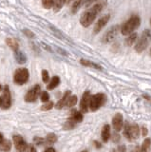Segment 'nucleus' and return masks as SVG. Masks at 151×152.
Here are the masks:
<instances>
[{
  "label": "nucleus",
  "mask_w": 151,
  "mask_h": 152,
  "mask_svg": "<svg viewBox=\"0 0 151 152\" xmlns=\"http://www.w3.org/2000/svg\"><path fill=\"white\" fill-rule=\"evenodd\" d=\"M106 4H107L106 1L95 3L90 9H88V11L85 12L81 15V17H80V23H81V25L84 28H88L93 23V21L95 20V18L97 17L98 14L103 11L104 8H105Z\"/></svg>",
  "instance_id": "f257e3e1"
},
{
  "label": "nucleus",
  "mask_w": 151,
  "mask_h": 152,
  "mask_svg": "<svg viewBox=\"0 0 151 152\" xmlns=\"http://www.w3.org/2000/svg\"><path fill=\"white\" fill-rule=\"evenodd\" d=\"M141 25V18L138 15H132L128 20L125 22L121 26L120 31L123 35H129L130 33L134 32Z\"/></svg>",
  "instance_id": "f03ea898"
},
{
  "label": "nucleus",
  "mask_w": 151,
  "mask_h": 152,
  "mask_svg": "<svg viewBox=\"0 0 151 152\" xmlns=\"http://www.w3.org/2000/svg\"><path fill=\"white\" fill-rule=\"evenodd\" d=\"M151 42V32L149 30H144L139 38V40L135 43V50L137 52H143L147 49V47L149 46Z\"/></svg>",
  "instance_id": "7ed1b4c3"
},
{
  "label": "nucleus",
  "mask_w": 151,
  "mask_h": 152,
  "mask_svg": "<svg viewBox=\"0 0 151 152\" xmlns=\"http://www.w3.org/2000/svg\"><path fill=\"white\" fill-rule=\"evenodd\" d=\"M106 102V95L104 93H97L90 96L88 104V108L91 111H96Z\"/></svg>",
  "instance_id": "20e7f679"
},
{
  "label": "nucleus",
  "mask_w": 151,
  "mask_h": 152,
  "mask_svg": "<svg viewBox=\"0 0 151 152\" xmlns=\"http://www.w3.org/2000/svg\"><path fill=\"white\" fill-rule=\"evenodd\" d=\"M30 78L29 69L26 68H20L15 70V75H13V81L16 85H24L28 82Z\"/></svg>",
  "instance_id": "39448f33"
},
{
  "label": "nucleus",
  "mask_w": 151,
  "mask_h": 152,
  "mask_svg": "<svg viewBox=\"0 0 151 152\" xmlns=\"http://www.w3.org/2000/svg\"><path fill=\"white\" fill-rule=\"evenodd\" d=\"M124 135L130 141L137 139L140 135V129H139L138 125L126 123L125 129H124Z\"/></svg>",
  "instance_id": "423d86ee"
},
{
  "label": "nucleus",
  "mask_w": 151,
  "mask_h": 152,
  "mask_svg": "<svg viewBox=\"0 0 151 152\" xmlns=\"http://www.w3.org/2000/svg\"><path fill=\"white\" fill-rule=\"evenodd\" d=\"M121 30V27L119 25H114L110 27L108 30L106 31V33L103 36V42L107 44V43H111L112 41H114L116 39V37L118 36Z\"/></svg>",
  "instance_id": "0eeeda50"
},
{
  "label": "nucleus",
  "mask_w": 151,
  "mask_h": 152,
  "mask_svg": "<svg viewBox=\"0 0 151 152\" xmlns=\"http://www.w3.org/2000/svg\"><path fill=\"white\" fill-rule=\"evenodd\" d=\"M12 106V96L9 86H5L3 90V95L1 97V107L3 109H8Z\"/></svg>",
  "instance_id": "6e6552de"
},
{
  "label": "nucleus",
  "mask_w": 151,
  "mask_h": 152,
  "mask_svg": "<svg viewBox=\"0 0 151 152\" xmlns=\"http://www.w3.org/2000/svg\"><path fill=\"white\" fill-rule=\"evenodd\" d=\"M40 91H41L40 86L39 85L34 86V87L32 88H31L29 91L27 92V94L25 95V101L29 102V103L35 102L36 99L38 98V96H39Z\"/></svg>",
  "instance_id": "1a4fd4ad"
},
{
  "label": "nucleus",
  "mask_w": 151,
  "mask_h": 152,
  "mask_svg": "<svg viewBox=\"0 0 151 152\" xmlns=\"http://www.w3.org/2000/svg\"><path fill=\"white\" fill-rule=\"evenodd\" d=\"M109 19H110V14H105V15L102 16L101 18H99V20L96 22L95 26H94V28H93L94 34H97V33L100 32L103 30V28L108 23Z\"/></svg>",
  "instance_id": "9d476101"
},
{
  "label": "nucleus",
  "mask_w": 151,
  "mask_h": 152,
  "mask_svg": "<svg viewBox=\"0 0 151 152\" xmlns=\"http://www.w3.org/2000/svg\"><path fill=\"white\" fill-rule=\"evenodd\" d=\"M90 92L89 91H85L82 99H81V102H80V109H81V112L86 113L88 111V104H89V99H90Z\"/></svg>",
  "instance_id": "9b49d317"
},
{
  "label": "nucleus",
  "mask_w": 151,
  "mask_h": 152,
  "mask_svg": "<svg viewBox=\"0 0 151 152\" xmlns=\"http://www.w3.org/2000/svg\"><path fill=\"white\" fill-rule=\"evenodd\" d=\"M13 142H15V148L18 151H21V152H24L27 145H28V144L25 142V140L23 139L21 136H18V135H15V137H13Z\"/></svg>",
  "instance_id": "f8f14e48"
},
{
  "label": "nucleus",
  "mask_w": 151,
  "mask_h": 152,
  "mask_svg": "<svg viewBox=\"0 0 151 152\" xmlns=\"http://www.w3.org/2000/svg\"><path fill=\"white\" fill-rule=\"evenodd\" d=\"M112 126L116 131H120L123 127V116L121 113L115 114V116L112 119Z\"/></svg>",
  "instance_id": "ddd939ff"
},
{
  "label": "nucleus",
  "mask_w": 151,
  "mask_h": 152,
  "mask_svg": "<svg viewBox=\"0 0 151 152\" xmlns=\"http://www.w3.org/2000/svg\"><path fill=\"white\" fill-rule=\"evenodd\" d=\"M70 93H71V92H70L69 90H68V91H66V92L64 93V95H63V97L59 100V101L57 102V104H56L55 107L57 108V109H61V108H63V107L66 106V103H67V101H68L69 97L70 96Z\"/></svg>",
  "instance_id": "4468645a"
},
{
  "label": "nucleus",
  "mask_w": 151,
  "mask_h": 152,
  "mask_svg": "<svg viewBox=\"0 0 151 152\" xmlns=\"http://www.w3.org/2000/svg\"><path fill=\"white\" fill-rule=\"evenodd\" d=\"M83 113L81 111H77V110H73L70 114V117L69 118V120L72 121L74 123H80L83 121Z\"/></svg>",
  "instance_id": "2eb2a0df"
},
{
  "label": "nucleus",
  "mask_w": 151,
  "mask_h": 152,
  "mask_svg": "<svg viewBox=\"0 0 151 152\" xmlns=\"http://www.w3.org/2000/svg\"><path fill=\"white\" fill-rule=\"evenodd\" d=\"M137 39H138V34H137L136 32H132V33H130L129 35H127L126 39H125V46H127V47H131V46L135 45V43L137 42Z\"/></svg>",
  "instance_id": "dca6fc26"
},
{
  "label": "nucleus",
  "mask_w": 151,
  "mask_h": 152,
  "mask_svg": "<svg viewBox=\"0 0 151 152\" xmlns=\"http://www.w3.org/2000/svg\"><path fill=\"white\" fill-rule=\"evenodd\" d=\"M102 140L103 142H107L108 140H109V138H110V126L109 125H105L103 127V129H102Z\"/></svg>",
  "instance_id": "f3484780"
},
{
  "label": "nucleus",
  "mask_w": 151,
  "mask_h": 152,
  "mask_svg": "<svg viewBox=\"0 0 151 152\" xmlns=\"http://www.w3.org/2000/svg\"><path fill=\"white\" fill-rule=\"evenodd\" d=\"M80 64L84 66H88V68H93V69H102V66L100 65H98L96 63H93V62L87 60V59H81L80 60Z\"/></svg>",
  "instance_id": "a211bd4d"
},
{
  "label": "nucleus",
  "mask_w": 151,
  "mask_h": 152,
  "mask_svg": "<svg viewBox=\"0 0 151 152\" xmlns=\"http://www.w3.org/2000/svg\"><path fill=\"white\" fill-rule=\"evenodd\" d=\"M15 60L17 61V63H18V64L23 65V64H25V63H26L27 58H26L25 54L23 53V52H22L21 50H17L16 51H15Z\"/></svg>",
  "instance_id": "6ab92c4d"
},
{
  "label": "nucleus",
  "mask_w": 151,
  "mask_h": 152,
  "mask_svg": "<svg viewBox=\"0 0 151 152\" xmlns=\"http://www.w3.org/2000/svg\"><path fill=\"white\" fill-rule=\"evenodd\" d=\"M12 148V142L9 140H2L0 142V151L3 152H8Z\"/></svg>",
  "instance_id": "aec40b11"
},
{
  "label": "nucleus",
  "mask_w": 151,
  "mask_h": 152,
  "mask_svg": "<svg viewBox=\"0 0 151 152\" xmlns=\"http://www.w3.org/2000/svg\"><path fill=\"white\" fill-rule=\"evenodd\" d=\"M69 2V0H54L53 2V12H58L61 9H62L64 7V5Z\"/></svg>",
  "instance_id": "412c9836"
},
{
  "label": "nucleus",
  "mask_w": 151,
  "mask_h": 152,
  "mask_svg": "<svg viewBox=\"0 0 151 152\" xmlns=\"http://www.w3.org/2000/svg\"><path fill=\"white\" fill-rule=\"evenodd\" d=\"M6 43H7L8 47L10 48L11 50H12L13 51H16L17 50H19V45H18L17 41L12 39V38H7Z\"/></svg>",
  "instance_id": "4be33fe9"
},
{
  "label": "nucleus",
  "mask_w": 151,
  "mask_h": 152,
  "mask_svg": "<svg viewBox=\"0 0 151 152\" xmlns=\"http://www.w3.org/2000/svg\"><path fill=\"white\" fill-rule=\"evenodd\" d=\"M59 84H60V78L58 77V76H53V77L50 79V84L48 85V87H47V88H48L49 90H53V89H54L56 87H58V85H59Z\"/></svg>",
  "instance_id": "5701e85b"
},
{
  "label": "nucleus",
  "mask_w": 151,
  "mask_h": 152,
  "mask_svg": "<svg viewBox=\"0 0 151 152\" xmlns=\"http://www.w3.org/2000/svg\"><path fill=\"white\" fill-rule=\"evenodd\" d=\"M151 148V140L149 138H146L144 140L141 146V152H149Z\"/></svg>",
  "instance_id": "b1692460"
},
{
  "label": "nucleus",
  "mask_w": 151,
  "mask_h": 152,
  "mask_svg": "<svg viewBox=\"0 0 151 152\" xmlns=\"http://www.w3.org/2000/svg\"><path fill=\"white\" fill-rule=\"evenodd\" d=\"M84 3H85V0H74L71 6V12L76 13L79 11V9L84 5Z\"/></svg>",
  "instance_id": "393cba45"
},
{
  "label": "nucleus",
  "mask_w": 151,
  "mask_h": 152,
  "mask_svg": "<svg viewBox=\"0 0 151 152\" xmlns=\"http://www.w3.org/2000/svg\"><path fill=\"white\" fill-rule=\"evenodd\" d=\"M57 141V136H56L54 133H50V134H48L45 139V144L46 145H53L54 142H56Z\"/></svg>",
  "instance_id": "a878e982"
},
{
  "label": "nucleus",
  "mask_w": 151,
  "mask_h": 152,
  "mask_svg": "<svg viewBox=\"0 0 151 152\" xmlns=\"http://www.w3.org/2000/svg\"><path fill=\"white\" fill-rule=\"evenodd\" d=\"M77 103V96L76 95H70L69 97L67 103H66V106L65 107H74L75 104Z\"/></svg>",
  "instance_id": "bb28decb"
},
{
  "label": "nucleus",
  "mask_w": 151,
  "mask_h": 152,
  "mask_svg": "<svg viewBox=\"0 0 151 152\" xmlns=\"http://www.w3.org/2000/svg\"><path fill=\"white\" fill-rule=\"evenodd\" d=\"M41 2H42V6H43L45 9L49 10L50 8H53L54 0H42Z\"/></svg>",
  "instance_id": "cd10ccee"
},
{
  "label": "nucleus",
  "mask_w": 151,
  "mask_h": 152,
  "mask_svg": "<svg viewBox=\"0 0 151 152\" xmlns=\"http://www.w3.org/2000/svg\"><path fill=\"white\" fill-rule=\"evenodd\" d=\"M53 102L48 101V102H46L45 104H43V106L41 107V109L43 111H47V110H50V109L53 108Z\"/></svg>",
  "instance_id": "c85d7f7f"
},
{
  "label": "nucleus",
  "mask_w": 151,
  "mask_h": 152,
  "mask_svg": "<svg viewBox=\"0 0 151 152\" xmlns=\"http://www.w3.org/2000/svg\"><path fill=\"white\" fill-rule=\"evenodd\" d=\"M41 75H42V80H43L44 83H48L50 82V75H49V72L47 71L46 69H43L41 72Z\"/></svg>",
  "instance_id": "c756f323"
},
{
  "label": "nucleus",
  "mask_w": 151,
  "mask_h": 152,
  "mask_svg": "<svg viewBox=\"0 0 151 152\" xmlns=\"http://www.w3.org/2000/svg\"><path fill=\"white\" fill-rule=\"evenodd\" d=\"M40 98H41L42 102L46 103V102H48L49 100H50V95H49V93L47 92V91H43V92L41 93V95H40Z\"/></svg>",
  "instance_id": "7c9ffc66"
},
{
  "label": "nucleus",
  "mask_w": 151,
  "mask_h": 152,
  "mask_svg": "<svg viewBox=\"0 0 151 152\" xmlns=\"http://www.w3.org/2000/svg\"><path fill=\"white\" fill-rule=\"evenodd\" d=\"M34 141L35 144L38 145H42L45 144V140H43L42 138H39V137H35L34 139Z\"/></svg>",
  "instance_id": "2f4dec72"
},
{
  "label": "nucleus",
  "mask_w": 151,
  "mask_h": 152,
  "mask_svg": "<svg viewBox=\"0 0 151 152\" xmlns=\"http://www.w3.org/2000/svg\"><path fill=\"white\" fill-rule=\"evenodd\" d=\"M23 32H24V34L27 37H30V38H34V33L32 31H31L30 30H27V28H25V30L23 31Z\"/></svg>",
  "instance_id": "473e14b6"
},
{
  "label": "nucleus",
  "mask_w": 151,
  "mask_h": 152,
  "mask_svg": "<svg viewBox=\"0 0 151 152\" xmlns=\"http://www.w3.org/2000/svg\"><path fill=\"white\" fill-rule=\"evenodd\" d=\"M24 152H36V149L32 145H28Z\"/></svg>",
  "instance_id": "72a5a7b5"
},
{
  "label": "nucleus",
  "mask_w": 151,
  "mask_h": 152,
  "mask_svg": "<svg viewBox=\"0 0 151 152\" xmlns=\"http://www.w3.org/2000/svg\"><path fill=\"white\" fill-rule=\"evenodd\" d=\"M96 1H98V0H85L84 6L88 8V7H89V6H91L92 4L96 3Z\"/></svg>",
  "instance_id": "f704fd0d"
},
{
  "label": "nucleus",
  "mask_w": 151,
  "mask_h": 152,
  "mask_svg": "<svg viewBox=\"0 0 151 152\" xmlns=\"http://www.w3.org/2000/svg\"><path fill=\"white\" fill-rule=\"evenodd\" d=\"M125 149H126L125 146L123 145H119V146H118L116 149L113 150V152H125Z\"/></svg>",
  "instance_id": "c9c22d12"
},
{
  "label": "nucleus",
  "mask_w": 151,
  "mask_h": 152,
  "mask_svg": "<svg viewBox=\"0 0 151 152\" xmlns=\"http://www.w3.org/2000/svg\"><path fill=\"white\" fill-rule=\"evenodd\" d=\"M147 128H146V127H143V128H142V135H143L144 137H145L146 135H147Z\"/></svg>",
  "instance_id": "e433bc0d"
},
{
  "label": "nucleus",
  "mask_w": 151,
  "mask_h": 152,
  "mask_svg": "<svg viewBox=\"0 0 151 152\" xmlns=\"http://www.w3.org/2000/svg\"><path fill=\"white\" fill-rule=\"evenodd\" d=\"M94 145H95V147H96V148H101V147H102L101 142H97V141L94 142Z\"/></svg>",
  "instance_id": "4c0bfd02"
},
{
  "label": "nucleus",
  "mask_w": 151,
  "mask_h": 152,
  "mask_svg": "<svg viewBox=\"0 0 151 152\" xmlns=\"http://www.w3.org/2000/svg\"><path fill=\"white\" fill-rule=\"evenodd\" d=\"M131 152H141V147H139V146H135L134 148L131 150Z\"/></svg>",
  "instance_id": "58836bf2"
},
{
  "label": "nucleus",
  "mask_w": 151,
  "mask_h": 152,
  "mask_svg": "<svg viewBox=\"0 0 151 152\" xmlns=\"http://www.w3.org/2000/svg\"><path fill=\"white\" fill-rule=\"evenodd\" d=\"M45 152H55V149L53 147H48V148L45 150Z\"/></svg>",
  "instance_id": "ea45409f"
},
{
  "label": "nucleus",
  "mask_w": 151,
  "mask_h": 152,
  "mask_svg": "<svg viewBox=\"0 0 151 152\" xmlns=\"http://www.w3.org/2000/svg\"><path fill=\"white\" fill-rule=\"evenodd\" d=\"M3 139H4V138H3V135L1 134V133H0V142H1Z\"/></svg>",
  "instance_id": "a19ab883"
},
{
  "label": "nucleus",
  "mask_w": 151,
  "mask_h": 152,
  "mask_svg": "<svg viewBox=\"0 0 151 152\" xmlns=\"http://www.w3.org/2000/svg\"><path fill=\"white\" fill-rule=\"evenodd\" d=\"M0 107H1V97H0Z\"/></svg>",
  "instance_id": "79ce46f5"
},
{
  "label": "nucleus",
  "mask_w": 151,
  "mask_h": 152,
  "mask_svg": "<svg viewBox=\"0 0 151 152\" xmlns=\"http://www.w3.org/2000/svg\"><path fill=\"white\" fill-rule=\"evenodd\" d=\"M82 152H88V151H87V150H84V151H82Z\"/></svg>",
  "instance_id": "37998d69"
},
{
  "label": "nucleus",
  "mask_w": 151,
  "mask_h": 152,
  "mask_svg": "<svg viewBox=\"0 0 151 152\" xmlns=\"http://www.w3.org/2000/svg\"><path fill=\"white\" fill-rule=\"evenodd\" d=\"M1 88H2V87H1V85H0V90H1Z\"/></svg>",
  "instance_id": "c03bdc74"
},
{
  "label": "nucleus",
  "mask_w": 151,
  "mask_h": 152,
  "mask_svg": "<svg viewBox=\"0 0 151 152\" xmlns=\"http://www.w3.org/2000/svg\"><path fill=\"white\" fill-rule=\"evenodd\" d=\"M150 25H151V18H150Z\"/></svg>",
  "instance_id": "a18cd8bd"
},
{
  "label": "nucleus",
  "mask_w": 151,
  "mask_h": 152,
  "mask_svg": "<svg viewBox=\"0 0 151 152\" xmlns=\"http://www.w3.org/2000/svg\"><path fill=\"white\" fill-rule=\"evenodd\" d=\"M69 1H70V0H69Z\"/></svg>",
  "instance_id": "49530a36"
},
{
  "label": "nucleus",
  "mask_w": 151,
  "mask_h": 152,
  "mask_svg": "<svg viewBox=\"0 0 151 152\" xmlns=\"http://www.w3.org/2000/svg\"><path fill=\"white\" fill-rule=\"evenodd\" d=\"M19 152H21V151H19Z\"/></svg>",
  "instance_id": "de8ad7c7"
}]
</instances>
